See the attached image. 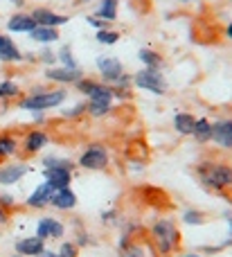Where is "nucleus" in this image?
Here are the masks:
<instances>
[{"label":"nucleus","mask_w":232,"mask_h":257,"mask_svg":"<svg viewBox=\"0 0 232 257\" xmlns=\"http://www.w3.org/2000/svg\"><path fill=\"white\" fill-rule=\"evenodd\" d=\"M151 241L162 255H169L171 250H176L180 244V232L176 228V223L169 221V219L156 221L151 228Z\"/></svg>","instance_id":"obj_1"},{"label":"nucleus","mask_w":232,"mask_h":257,"mask_svg":"<svg viewBox=\"0 0 232 257\" xmlns=\"http://www.w3.org/2000/svg\"><path fill=\"white\" fill-rule=\"evenodd\" d=\"M198 176H201L203 185L212 187L216 192H225L232 187V167L219 163H203L198 165Z\"/></svg>","instance_id":"obj_2"},{"label":"nucleus","mask_w":232,"mask_h":257,"mask_svg":"<svg viewBox=\"0 0 232 257\" xmlns=\"http://www.w3.org/2000/svg\"><path fill=\"white\" fill-rule=\"evenodd\" d=\"M63 99H66V90H43V93H34L30 97H25L21 102V108H27V111H48V108L63 104Z\"/></svg>","instance_id":"obj_3"},{"label":"nucleus","mask_w":232,"mask_h":257,"mask_svg":"<svg viewBox=\"0 0 232 257\" xmlns=\"http://www.w3.org/2000/svg\"><path fill=\"white\" fill-rule=\"evenodd\" d=\"M133 84L138 86V88H144V90H149V93H156V95H165V90H167L165 77H162L158 70H149V68L140 70L138 75L133 77Z\"/></svg>","instance_id":"obj_4"},{"label":"nucleus","mask_w":232,"mask_h":257,"mask_svg":"<svg viewBox=\"0 0 232 257\" xmlns=\"http://www.w3.org/2000/svg\"><path fill=\"white\" fill-rule=\"evenodd\" d=\"M77 88L81 93H86L90 97V102H104V104H111L113 97H115V90H111L108 86H102L93 79H79L77 81Z\"/></svg>","instance_id":"obj_5"},{"label":"nucleus","mask_w":232,"mask_h":257,"mask_svg":"<svg viewBox=\"0 0 232 257\" xmlns=\"http://www.w3.org/2000/svg\"><path fill=\"white\" fill-rule=\"evenodd\" d=\"M79 165L84 169H104L108 165V154L102 145H90L88 149L81 154Z\"/></svg>","instance_id":"obj_6"},{"label":"nucleus","mask_w":232,"mask_h":257,"mask_svg":"<svg viewBox=\"0 0 232 257\" xmlns=\"http://www.w3.org/2000/svg\"><path fill=\"white\" fill-rule=\"evenodd\" d=\"M63 223L59 221V219L54 217H43L39 221V226H36V237H41V239H59V237H63Z\"/></svg>","instance_id":"obj_7"},{"label":"nucleus","mask_w":232,"mask_h":257,"mask_svg":"<svg viewBox=\"0 0 232 257\" xmlns=\"http://www.w3.org/2000/svg\"><path fill=\"white\" fill-rule=\"evenodd\" d=\"M97 68L106 81H117L122 75H124V68H122L120 59H113V57H99Z\"/></svg>","instance_id":"obj_8"},{"label":"nucleus","mask_w":232,"mask_h":257,"mask_svg":"<svg viewBox=\"0 0 232 257\" xmlns=\"http://www.w3.org/2000/svg\"><path fill=\"white\" fill-rule=\"evenodd\" d=\"M32 18H34V23L36 25H41V27H59V25H66L70 18L68 16H61V14H54L52 9H34L32 12Z\"/></svg>","instance_id":"obj_9"},{"label":"nucleus","mask_w":232,"mask_h":257,"mask_svg":"<svg viewBox=\"0 0 232 257\" xmlns=\"http://www.w3.org/2000/svg\"><path fill=\"white\" fill-rule=\"evenodd\" d=\"M212 140H216L225 149H232V120L214 122L212 124Z\"/></svg>","instance_id":"obj_10"},{"label":"nucleus","mask_w":232,"mask_h":257,"mask_svg":"<svg viewBox=\"0 0 232 257\" xmlns=\"http://www.w3.org/2000/svg\"><path fill=\"white\" fill-rule=\"evenodd\" d=\"M43 250H45V246H43V239H41V237H25V239L16 241V253L23 255V257H27V255L39 257Z\"/></svg>","instance_id":"obj_11"},{"label":"nucleus","mask_w":232,"mask_h":257,"mask_svg":"<svg viewBox=\"0 0 232 257\" xmlns=\"http://www.w3.org/2000/svg\"><path fill=\"white\" fill-rule=\"evenodd\" d=\"M52 194H54L52 185H50V183H41V185L30 194V199H27V205H30V208H36V210L45 208V205L50 203V199H52Z\"/></svg>","instance_id":"obj_12"},{"label":"nucleus","mask_w":232,"mask_h":257,"mask_svg":"<svg viewBox=\"0 0 232 257\" xmlns=\"http://www.w3.org/2000/svg\"><path fill=\"white\" fill-rule=\"evenodd\" d=\"M27 172H30L27 165H5V167L0 169V185H14V183L21 181Z\"/></svg>","instance_id":"obj_13"},{"label":"nucleus","mask_w":232,"mask_h":257,"mask_svg":"<svg viewBox=\"0 0 232 257\" xmlns=\"http://www.w3.org/2000/svg\"><path fill=\"white\" fill-rule=\"evenodd\" d=\"M50 203H52L57 210H72L77 205V196L70 187H63V190H54Z\"/></svg>","instance_id":"obj_14"},{"label":"nucleus","mask_w":232,"mask_h":257,"mask_svg":"<svg viewBox=\"0 0 232 257\" xmlns=\"http://www.w3.org/2000/svg\"><path fill=\"white\" fill-rule=\"evenodd\" d=\"M45 77L52 81H59V84H72V81H79L81 79V72L79 70H70V68H57V70H48Z\"/></svg>","instance_id":"obj_15"},{"label":"nucleus","mask_w":232,"mask_h":257,"mask_svg":"<svg viewBox=\"0 0 232 257\" xmlns=\"http://www.w3.org/2000/svg\"><path fill=\"white\" fill-rule=\"evenodd\" d=\"M7 27L12 32H27V34H30V32L36 27V23H34V18H32L30 14H16V16L9 18Z\"/></svg>","instance_id":"obj_16"},{"label":"nucleus","mask_w":232,"mask_h":257,"mask_svg":"<svg viewBox=\"0 0 232 257\" xmlns=\"http://www.w3.org/2000/svg\"><path fill=\"white\" fill-rule=\"evenodd\" d=\"M120 248H122V257H153V253H156L151 246H149V248H142L138 241H131L129 244V237L122 241Z\"/></svg>","instance_id":"obj_17"},{"label":"nucleus","mask_w":232,"mask_h":257,"mask_svg":"<svg viewBox=\"0 0 232 257\" xmlns=\"http://www.w3.org/2000/svg\"><path fill=\"white\" fill-rule=\"evenodd\" d=\"M0 61H21V50L12 39H5V36H0Z\"/></svg>","instance_id":"obj_18"},{"label":"nucleus","mask_w":232,"mask_h":257,"mask_svg":"<svg viewBox=\"0 0 232 257\" xmlns=\"http://www.w3.org/2000/svg\"><path fill=\"white\" fill-rule=\"evenodd\" d=\"M45 145H48V136L43 131H30L25 136V151H30V154H36Z\"/></svg>","instance_id":"obj_19"},{"label":"nucleus","mask_w":232,"mask_h":257,"mask_svg":"<svg viewBox=\"0 0 232 257\" xmlns=\"http://www.w3.org/2000/svg\"><path fill=\"white\" fill-rule=\"evenodd\" d=\"M30 36L34 41H39V43H54V41L59 39V32H57V27H41V25H36L34 30L30 32Z\"/></svg>","instance_id":"obj_20"},{"label":"nucleus","mask_w":232,"mask_h":257,"mask_svg":"<svg viewBox=\"0 0 232 257\" xmlns=\"http://www.w3.org/2000/svg\"><path fill=\"white\" fill-rule=\"evenodd\" d=\"M192 136L196 138L198 142H210V140H212V124H210V120L201 117V120L194 122V131H192Z\"/></svg>","instance_id":"obj_21"},{"label":"nucleus","mask_w":232,"mask_h":257,"mask_svg":"<svg viewBox=\"0 0 232 257\" xmlns=\"http://www.w3.org/2000/svg\"><path fill=\"white\" fill-rule=\"evenodd\" d=\"M194 122L196 120H194L189 113H176V117H174V124L178 128V133H183V136H192Z\"/></svg>","instance_id":"obj_22"},{"label":"nucleus","mask_w":232,"mask_h":257,"mask_svg":"<svg viewBox=\"0 0 232 257\" xmlns=\"http://www.w3.org/2000/svg\"><path fill=\"white\" fill-rule=\"evenodd\" d=\"M117 3L120 0H102L99 3V7H97V14H99V18L102 21H115V16H117Z\"/></svg>","instance_id":"obj_23"},{"label":"nucleus","mask_w":232,"mask_h":257,"mask_svg":"<svg viewBox=\"0 0 232 257\" xmlns=\"http://www.w3.org/2000/svg\"><path fill=\"white\" fill-rule=\"evenodd\" d=\"M144 201L151 205H160V208H167V194L162 190H156V187H144Z\"/></svg>","instance_id":"obj_24"},{"label":"nucleus","mask_w":232,"mask_h":257,"mask_svg":"<svg viewBox=\"0 0 232 257\" xmlns=\"http://www.w3.org/2000/svg\"><path fill=\"white\" fill-rule=\"evenodd\" d=\"M140 59H142V63L149 68V70H158L160 68V63H162V59H160V54L158 52H153V50H140V54H138Z\"/></svg>","instance_id":"obj_25"},{"label":"nucleus","mask_w":232,"mask_h":257,"mask_svg":"<svg viewBox=\"0 0 232 257\" xmlns=\"http://www.w3.org/2000/svg\"><path fill=\"white\" fill-rule=\"evenodd\" d=\"M12 154H16V138L0 136V156H12Z\"/></svg>","instance_id":"obj_26"},{"label":"nucleus","mask_w":232,"mask_h":257,"mask_svg":"<svg viewBox=\"0 0 232 257\" xmlns=\"http://www.w3.org/2000/svg\"><path fill=\"white\" fill-rule=\"evenodd\" d=\"M86 111H88L93 117H102V115H106V113L111 111V104H104V102H90L88 106H86Z\"/></svg>","instance_id":"obj_27"},{"label":"nucleus","mask_w":232,"mask_h":257,"mask_svg":"<svg viewBox=\"0 0 232 257\" xmlns=\"http://www.w3.org/2000/svg\"><path fill=\"white\" fill-rule=\"evenodd\" d=\"M97 41L99 43H104V45H113V43L120 41V34H117V32H111V30H99L97 32Z\"/></svg>","instance_id":"obj_28"},{"label":"nucleus","mask_w":232,"mask_h":257,"mask_svg":"<svg viewBox=\"0 0 232 257\" xmlns=\"http://www.w3.org/2000/svg\"><path fill=\"white\" fill-rule=\"evenodd\" d=\"M18 95V86L14 81H3L0 84V97H16Z\"/></svg>","instance_id":"obj_29"},{"label":"nucleus","mask_w":232,"mask_h":257,"mask_svg":"<svg viewBox=\"0 0 232 257\" xmlns=\"http://www.w3.org/2000/svg\"><path fill=\"white\" fill-rule=\"evenodd\" d=\"M185 223H194V226H198V223L205 221V214L203 212H196V210H187V212L183 214Z\"/></svg>","instance_id":"obj_30"},{"label":"nucleus","mask_w":232,"mask_h":257,"mask_svg":"<svg viewBox=\"0 0 232 257\" xmlns=\"http://www.w3.org/2000/svg\"><path fill=\"white\" fill-rule=\"evenodd\" d=\"M77 244H72V241H63L61 248H59V257H77Z\"/></svg>","instance_id":"obj_31"},{"label":"nucleus","mask_w":232,"mask_h":257,"mask_svg":"<svg viewBox=\"0 0 232 257\" xmlns=\"http://www.w3.org/2000/svg\"><path fill=\"white\" fill-rule=\"evenodd\" d=\"M61 61H63V68H70V70H77V63L70 54V48H63L61 50Z\"/></svg>","instance_id":"obj_32"},{"label":"nucleus","mask_w":232,"mask_h":257,"mask_svg":"<svg viewBox=\"0 0 232 257\" xmlns=\"http://www.w3.org/2000/svg\"><path fill=\"white\" fill-rule=\"evenodd\" d=\"M88 23L93 27H97V30H106V27H108L106 21H99V18H95V16H88Z\"/></svg>","instance_id":"obj_33"},{"label":"nucleus","mask_w":232,"mask_h":257,"mask_svg":"<svg viewBox=\"0 0 232 257\" xmlns=\"http://www.w3.org/2000/svg\"><path fill=\"white\" fill-rule=\"evenodd\" d=\"M84 111H86V106H84V104H77V106L72 108V111H68V113H66V117H75V115H81V113H84Z\"/></svg>","instance_id":"obj_34"},{"label":"nucleus","mask_w":232,"mask_h":257,"mask_svg":"<svg viewBox=\"0 0 232 257\" xmlns=\"http://www.w3.org/2000/svg\"><path fill=\"white\" fill-rule=\"evenodd\" d=\"M3 205H5V208H9V205H14V199H12V196H3Z\"/></svg>","instance_id":"obj_35"},{"label":"nucleus","mask_w":232,"mask_h":257,"mask_svg":"<svg viewBox=\"0 0 232 257\" xmlns=\"http://www.w3.org/2000/svg\"><path fill=\"white\" fill-rule=\"evenodd\" d=\"M43 61H48V63H54V54H52V52H45V54H43Z\"/></svg>","instance_id":"obj_36"},{"label":"nucleus","mask_w":232,"mask_h":257,"mask_svg":"<svg viewBox=\"0 0 232 257\" xmlns=\"http://www.w3.org/2000/svg\"><path fill=\"white\" fill-rule=\"evenodd\" d=\"M0 223H7V212H5L3 205H0Z\"/></svg>","instance_id":"obj_37"},{"label":"nucleus","mask_w":232,"mask_h":257,"mask_svg":"<svg viewBox=\"0 0 232 257\" xmlns=\"http://www.w3.org/2000/svg\"><path fill=\"white\" fill-rule=\"evenodd\" d=\"M225 219H228V223H230V237H232V212H225Z\"/></svg>","instance_id":"obj_38"},{"label":"nucleus","mask_w":232,"mask_h":257,"mask_svg":"<svg viewBox=\"0 0 232 257\" xmlns=\"http://www.w3.org/2000/svg\"><path fill=\"white\" fill-rule=\"evenodd\" d=\"M39 257H59V253H50V250H48V253H45V250H43V253H41Z\"/></svg>","instance_id":"obj_39"},{"label":"nucleus","mask_w":232,"mask_h":257,"mask_svg":"<svg viewBox=\"0 0 232 257\" xmlns=\"http://www.w3.org/2000/svg\"><path fill=\"white\" fill-rule=\"evenodd\" d=\"M225 196H228V199L232 201V187H228V190H225Z\"/></svg>","instance_id":"obj_40"},{"label":"nucleus","mask_w":232,"mask_h":257,"mask_svg":"<svg viewBox=\"0 0 232 257\" xmlns=\"http://www.w3.org/2000/svg\"><path fill=\"white\" fill-rule=\"evenodd\" d=\"M228 39H232V23L228 25Z\"/></svg>","instance_id":"obj_41"},{"label":"nucleus","mask_w":232,"mask_h":257,"mask_svg":"<svg viewBox=\"0 0 232 257\" xmlns=\"http://www.w3.org/2000/svg\"><path fill=\"white\" fill-rule=\"evenodd\" d=\"M14 3H16V5H23V0H14Z\"/></svg>","instance_id":"obj_42"},{"label":"nucleus","mask_w":232,"mask_h":257,"mask_svg":"<svg viewBox=\"0 0 232 257\" xmlns=\"http://www.w3.org/2000/svg\"><path fill=\"white\" fill-rule=\"evenodd\" d=\"M183 257H198V255H194V253H192V255H183Z\"/></svg>","instance_id":"obj_43"},{"label":"nucleus","mask_w":232,"mask_h":257,"mask_svg":"<svg viewBox=\"0 0 232 257\" xmlns=\"http://www.w3.org/2000/svg\"><path fill=\"white\" fill-rule=\"evenodd\" d=\"M12 257H23V255H12Z\"/></svg>","instance_id":"obj_44"},{"label":"nucleus","mask_w":232,"mask_h":257,"mask_svg":"<svg viewBox=\"0 0 232 257\" xmlns=\"http://www.w3.org/2000/svg\"><path fill=\"white\" fill-rule=\"evenodd\" d=\"M0 36H3V34H0Z\"/></svg>","instance_id":"obj_45"}]
</instances>
